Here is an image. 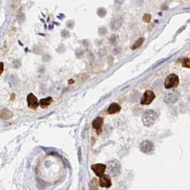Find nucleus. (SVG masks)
Returning <instances> with one entry per match:
<instances>
[{"label": "nucleus", "instance_id": "f257e3e1", "mask_svg": "<svg viewBox=\"0 0 190 190\" xmlns=\"http://www.w3.org/2000/svg\"><path fill=\"white\" fill-rule=\"evenodd\" d=\"M156 119H157V115L154 111L147 110L142 116V122L146 126H150L154 124Z\"/></svg>", "mask_w": 190, "mask_h": 190}, {"label": "nucleus", "instance_id": "7ed1b4c3", "mask_svg": "<svg viewBox=\"0 0 190 190\" xmlns=\"http://www.w3.org/2000/svg\"><path fill=\"white\" fill-rule=\"evenodd\" d=\"M155 98V94L154 92L151 90H147L144 93L143 96L141 98V104H144V105H147V104H149Z\"/></svg>", "mask_w": 190, "mask_h": 190}, {"label": "nucleus", "instance_id": "f8f14e48", "mask_svg": "<svg viewBox=\"0 0 190 190\" xmlns=\"http://www.w3.org/2000/svg\"><path fill=\"white\" fill-rule=\"evenodd\" d=\"M52 102H53L52 98L51 96H48V97L41 99L40 102H39V104H40V106L42 108H45V107H48Z\"/></svg>", "mask_w": 190, "mask_h": 190}, {"label": "nucleus", "instance_id": "9b49d317", "mask_svg": "<svg viewBox=\"0 0 190 190\" xmlns=\"http://www.w3.org/2000/svg\"><path fill=\"white\" fill-rule=\"evenodd\" d=\"M13 116V114L7 109H3L1 110V118L2 119H9Z\"/></svg>", "mask_w": 190, "mask_h": 190}, {"label": "nucleus", "instance_id": "423d86ee", "mask_svg": "<svg viewBox=\"0 0 190 190\" xmlns=\"http://www.w3.org/2000/svg\"><path fill=\"white\" fill-rule=\"evenodd\" d=\"M154 149V144L151 141L145 140L142 142L140 145V149L142 152L145 154H148L152 152Z\"/></svg>", "mask_w": 190, "mask_h": 190}, {"label": "nucleus", "instance_id": "4468645a", "mask_svg": "<svg viewBox=\"0 0 190 190\" xmlns=\"http://www.w3.org/2000/svg\"><path fill=\"white\" fill-rule=\"evenodd\" d=\"M90 190H98V182L96 178H93L90 182Z\"/></svg>", "mask_w": 190, "mask_h": 190}, {"label": "nucleus", "instance_id": "39448f33", "mask_svg": "<svg viewBox=\"0 0 190 190\" xmlns=\"http://www.w3.org/2000/svg\"><path fill=\"white\" fill-rule=\"evenodd\" d=\"M108 170L111 175L117 176L120 172V164L116 161H110L108 166Z\"/></svg>", "mask_w": 190, "mask_h": 190}, {"label": "nucleus", "instance_id": "0eeeda50", "mask_svg": "<svg viewBox=\"0 0 190 190\" xmlns=\"http://www.w3.org/2000/svg\"><path fill=\"white\" fill-rule=\"evenodd\" d=\"M91 168L94 172L95 175L100 177L104 175V172L107 169V166L104 164H96L92 165Z\"/></svg>", "mask_w": 190, "mask_h": 190}, {"label": "nucleus", "instance_id": "6e6552de", "mask_svg": "<svg viewBox=\"0 0 190 190\" xmlns=\"http://www.w3.org/2000/svg\"><path fill=\"white\" fill-rule=\"evenodd\" d=\"M103 124H104V119L102 117H96L93 121L92 126L94 129H96L97 134H100L102 132V126Z\"/></svg>", "mask_w": 190, "mask_h": 190}, {"label": "nucleus", "instance_id": "20e7f679", "mask_svg": "<svg viewBox=\"0 0 190 190\" xmlns=\"http://www.w3.org/2000/svg\"><path fill=\"white\" fill-rule=\"evenodd\" d=\"M27 105L31 110H37L39 107V102L37 100V98L34 96L32 93H30L27 95Z\"/></svg>", "mask_w": 190, "mask_h": 190}, {"label": "nucleus", "instance_id": "ddd939ff", "mask_svg": "<svg viewBox=\"0 0 190 190\" xmlns=\"http://www.w3.org/2000/svg\"><path fill=\"white\" fill-rule=\"evenodd\" d=\"M144 42H145V38H139V39H137V40L134 42V44H133V46L132 47V50H136V49L139 48V47L143 44Z\"/></svg>", "mask_w": 190, "mask_h": 190}, {"label": "nucleus", "instance_id": "2eb2a0df", "mask_svg": "<svg viewBox=\"0 0 190 190\" xmlns=\"http://www.w3.org/2000/svg\"><path fill=\"white\" fill-rule=\"evenodd\" d=\"M182 66H184V67L189 68V69H190V59L189 58H186L183 60Z\"/></svg>", "mask_w": 190, "mask_h": 190}, {"label": "nucleus", "instance_id": "f3484780", "mask_svg": "<svg viewBox=\"0 0 190 190\" xmlns=\"http://www.w3.org/2000/svg\"><path fill=\"white\" fill-rule=\"evenodd\" d=\"M3 69H4V64H3L2 62H1V74L2 73Z\"/></svg>", "mask_w": 190, "mask_h": 190}, {"label": "nucleus", "instance_id": "9d476101", "mask_svg": "<svg viewBox=\"0 0 190 190\" xmlns=\"http://www.w3.org/2000/svg\"><path fill=\"white\" fill-rule=\"evenodd\" d=\"M121 110V107L117 103H112L110 105L108 110H107V112L109 115H114V114L117 113Z\"/></svg>", "mask_w": 190, "mask_h": 190}, {"label": "nucleus", "instance_id": "f03ea898", "mask_svg": "<svg viewBox=\"0 0 190 190\" xmlns=\"http://www.w3.org/2000/svg\"><path fill=\"white\" fill-rule=\"evenodd\" d=\"M179 82L180 80L178 76L175 74H170L166 78L164 82V87L167 89L175 88L178 86Z\"/></svg>", "mask_w": 190, "mask_h": 190}, {"label": "nucleus", "instance_id": "1a4fd4ad", "mask_svg": "<svg viewBox=\"0 0 190 190\" xmlns=\"http://www.w3.org/2000/svg\"><path fill=\"white\" fill-rule=\"evenodd\" d=\"M112 185V182H111L110 177L108 175H104L102 177H100V186L102 187L109 188Z\"/></svg>", "mask_w": 190, "mask_h": 190}, {"label": "nucleus", "instance_id": "dca6fc26", "mask_svg": "<svg viewBox=\"0 0 190 190\" xmlns=\"http://www.w3.org/2000/svg\"><path fill=\"white\" fill-rule=\"evenodd\" d=\"M150 20H151V16L149 15H145V17H144V20H145L146 22H149Z\"/></svg>", "mask_w": 190, "mask_h": 190}]
</instances>
